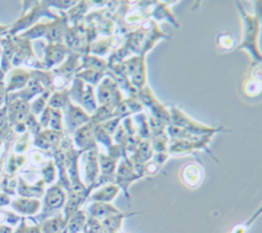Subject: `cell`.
Wrapping results in <instances>:
<instances>
[{"instance_id": "obj_25", "label": "cell", "mask_w": 262, "mask_h": 233, "mask_svg": "<svg viewBox=\"0 0 262 233\" xmlns=\"http://www.w3.org/2000/svg\"><path fill=\"white\" fill-rule=\"evenodd\" d=\"M16 186L17 192L21 197L39 198L44 195L45 183L42 179L38 180L34 185H30L21 177H18V184Z\"/></svg>"}, {"instance_id": "obj_27", "label": "cell", "mask_w": 262, "mask_h": 233, "mask_svg": "<svg viewBox=\"0 0 262 233\" xmlns=\"http://www.w3.org/2000/svg\"><path fill=\"white\" fill-rule=\"evenodd\" d=\"M152 155H154V151L150 145V141L149 139H146V140H141L139 142L135 150L130 154L129 158L131 159L134 166H138V165H143L148 160H150Z\"/></svg>"}, {"instance_id": "obj_9", "label": "cell", "mask_w": 262, "mask_h": 233, "mask_svg": "<svg viewBox=\"0 0 262 233\" xmlns=\"http://www.w3.org/2000/svg\"><path fill=\"white\" fill-rule=\"evenodd\" d=\"M141 177L137 174V172L134 169L133 162L127 157H123L118 161V166L116 169L115 173V179L114 182L120 187V189H123L126 197L129 199V193H128V188L129 186L136 180L140 179Z\"/></svg>"}, {"instance_id": "obj_4", "label": "cell", "mask_w": 262, "mask_h": 233, "mask_svg": "<svg viewBox=\"0 0 262 233\" xmlns=\"http://www.w3.org/2000/svg\"><path fill=\"white\" fill-rule=\"evenodd\" d=\"M58 14H55L50 10L47 1H37V3L8 29L7 34L10 36H16L17 33L26 31L36 25L41 17H48L51 20L55 19Z\"/></svg>"}, {"instance_id": "obj_33", "label": "cell", "mask_w": 262, "mask_h": 233, "mask_svg": "<svg viewBox=\"0 0 262 233\" xmlns=\"http://www.w3.org/2000/svg\"><path fill=\"white\" fill-rule=\"evenodd\" d=\"M132 120H133V124L136 130V134L137 136L141 139V140H146L149 139L151 137L150 134V130L148 127V116L144 111L135 113L133 115H131Z\"/></svg>"}, {"instance_id": "obj_20", "label": "cell", "mask_w": 262, "mask_h": 233, "mask_svg": "<svg viewBox=\"0 0 262 233\" xmlns=\"http://www.w3.org/2000/svg\"><path fill=\"white\" fill-rule=\"evenodd\" d=\"M261 63V62H260ZM260 63H253L252 71L244 82V93L249 97L258 96L261 92V66Z\"/></svg>"}, {"instance_id": "obj_39", "label": "cell", "mask_w": 262, "mask_h": 233, "mask_svg": "<svg viewBox=\"0 0 262 233\" xmlns=\"http://www.w3.org/2000/svg\"><path fill=\"white\" fill-rule=\"evenodd\" d=\"M116 105L114 104H102L98 105L95 112L91 115V121L98 125L101 124L112 118H114V111H115Z\"/></svg>"}, {"instance_id": "obj_24", "label": "cell", "mask_w": 262, "mask_h": 233, "mask_svg": "<svg viewBox=\"0 0 262 233\" xmlns=\"http://www.w3.org/2000/svg\"><path fill=\"white\" fill-rule=\"evenodd\" d=\"M143 106L136 98H123V100L116 106L114 118H126L135 113L143 111Z\"/></svg>"}, {"instance_id": "obj_56", "label": "cell", "mask_w": 262, "mask_h": 233, "mask_svg": "<svg viewBox=\"0 0 262 233\" xmlns=\"http://www.w3.org/2000/svg\"><path fill=\"white\" fill-rule=\"evenodd\" d=\"M14 233H41V230H40V226L39 225L28 226L26 224L25 219L21 218L20 226L18 227V229Z\"/></svg>"}, {"instance_id": "obj_32", "label": "cell", "mask_w": 262, "mask_h": 233, "mask_svg": "<svg viewBox=\"0 0 262 233\" xmlns=\"http://www.w3.org/2000/svg\"><path fill=\"white\" fill-rule=\"evenodd\" d=\"M118 159H115L107 155L106 153H98V162H99V176L110 178L114 181L115 173L118 166Z\"/></svg>"}, {"instance_id": "obj_44", "label": "cell", "mask_w": 262, "mask_h": 233, "mask_svg": "<svg viewBox=\"0 0 262 233\" xmlns=\"http://www.w3.org/2000/svg\"><path fill=\"white\" fill-rule=\"evenodd\" d=\"M169 136L167 135L166 131L162 132L160 134L154 135L149 138L150 145L152 148L154 153L157 152H166L168 151V143H169Z\"/></svg>"}, {"instance_id": "obj_45", "label": "cell", "mask_w": 262, "mask_h": 233, "mask_svg": "<svg viewBox=\"0 0 262 233\" xmlns=\"http://www.w3.org/2000/svg\"><path fill=\"white\" fill-rule=\"evenodd\" d=\"M41 175H42L41 179L44 181L45 184H52L55 181L57 176V171L52 158H50L46 162V165L43 168H41Z\"/></svg>"}, {"instance_id": "obj_35", "label": "cell", "mask_w": 262, "mask_h": 233, "mask_svg": "<svg viewBox=\"0 0 262 233\" xmlns=\"http://www.w3.org/2000/svg\"><path fill=\"white\" fill-rule=\"evenodd\" d=\"M238 43L235 36L228 32L220 33L215 40V46L218 52H229L237 47Z\"/></svg>"}, {"instance_id": "obj_34", "label": "cell", "mask_w": 262, "mask_h": 233, "mask_svg": "<svg viewBox=\"0 0 262 233\" xmlns=\"http://www.w3.org/2000/svg\"><path fill=\"white\" fill-rule=\"evenodd\" d=\"M112 52L110 37H97L89 46L87 54H92L98 57L105 58Z\"/></svg>"}, {"instance_id": "obj_51", "label": "cell", "mask_w": 262, "mask_h": 233, "mask_svg": "<svg viewBox=\"0 0 262 233\" xmlns=\"http://www.w3.org/2000/svg\"><path fill=\"white\" fill-rule=\"evenodd\" d=\"M147 116H148V127H149L151 136L166 131V128L168 126V124L166 122H164L160 119H157L155 116H151L149 114Z\"/></svg>"}, {"instance_id": "obj_47", "label": "cell", "mask_w": 262, "mask_h": 233, "mask_svg": "<svg viewBox=\"0 0 262 233\" xmlns=\"http://www.w3.org/2000/svg\"><path fill=\"white\" fill-rule=\"evenodd\" d=\"M113 16H107L103 18L100 24L97 26L98 37H111L115 33V21L112 18Z\"/></svg>"}, {"instance_id": "obj_60", "label": "cell", "mask_w": 262, "mask_h": 233, "mask_svg": "<svg viewBox=\"0 0 262 233\" xmlns=\"http://www.w3.org/2000/svg\"><path fill=\"white\" fill-rule=\"evenodd\" d=\"M11 131V128L8 126L2 130H0V149H1V146H2V143L3 141L5 140V138L8 136V134L10 133Z\"/></svg>"}, {"instance_id": "obj_52", "label": "cell", "mask_w": 262, "mask_h": 233, "mask_svg": "<svg viewBox=\"0 0 262 233\" xmlns=\"http://www.w3.org/2000/svg\"><path fill=\"white\" fill-rule=\"evenodd\" d=\"M260 213H261V207H259L257 209V212L254 215H252V217L248 221L233 226V228L230 230L229 233H247L249 228H250V226H251V224L257 219V217L260 215Z\"/></svg>"}, {"instance_id": "obj_15", "label": "cell", "mask_w": 262, "mask_h": 233, "mask_svg": "<svg viewBox=\"0 0 262 233\" xmlns=\"http://www.w3.org/2000/svg\"><path fill=\"white\" fill-rule=\"evenodd\" d=\"M205 171L201 162L191 161L185 164L180 171V179L189 188H196L203 182Z\"/></svg>"}, {"instance_id": "obj_50", "label": "cell", "mask_w": 262, "mask_h": 233, "mask_svg": "<svg viewBox=\"0 0 262 233\" xmlns=\"http://www.w3.org/2000/svg\"><path fill=\"white\" fill-rule=\"evenodd\" d=\"M30 142H31V134L29 132L21 134L14 143V147H13L14 153L16 154L24 153L29 148Z\"/></svg>"}, {"instance_id": "obj_59", "label": "cell", "mask_w": 262, "mask_h": 233, "mask_svg": "<svg viewBox=\"0 0 262 233\" xmlns=\"http://www.w3.org/2000/svg\"><path fill=\"white\" fill-rule=\"evenodd\" d=\"M6 97H7V92H6L5 85H0V107L5 105Z\"/></svg>"}, {"instance_id": "obj_37", "label": "cell", "mask_w": 262, "mask_h": 233, "mask_svg": "<svg viewBox=\"0 0 262 233\" xmlns=\"http://www.w3.org/2000/svg\"><path fill=\"white\" fill-rule=\"evenodd\" d=\"M86 220H87L86 212L79 209L73 216H71V218L68 220L67 227H66L67 232L68 233H79L80 231L83 230Z\"/></svg>"}, {"instance_id": "obj_19", "label": "cell", "mask_w": 262, "mask_h": 233, "mask_svg": "<svg viewBox=\"0 0 262 233\" xmlns=\"http://www.w3.org/2000/svg\"><path fill=\"white\" fill-rule=\"evenodd\" d=\"M81 56L78 53L72 52L69 50V53L66 59L55 68L51 69L53 73L58 74L66 79L72 81L75 78V75L80 71L81 67Z\"/></svg>"}, {"instance_id": "obj_41", "label": "cell", "mask_w": 262, "mask_h": 233, "mask_svg": "<svg viewBox=\"0 0 262 233\" xmlns=\"http://www.w3.org/2000/svg\"><path fill=\"white\" fill-rule=\"evenodd\" d=\"M50 94L51 91L45 90L42 94L37 96V98L30 103V113H32L35 116H39L42 113V111L46 108Z\"/></svg>"}, {"instance_id": "obj_21", "label": "cell", "mask_w": 262, "mask_h": 233, "mask_svg": "<svg viewBox=\"0 0 262 233\" xmlns=\"http://www.w3.org/2000/svg\"><path fill=\"white\" fill-rule=\"evenodd\" d=\"M30 77H31L30 71L24 69L21 67H15L13 71H11L8 78L7 85L5 86L7 94L13 93L23 89L28 83Z\"/></svg>"}, {"instance_id": "obj_8", "label": "cell", "mask_w": 262, "mask_h": 233, "mask_svg": "<svg viewBox=\"0 0 262 233\" xmlns=\"http://www.w3.org/2000/svg\"><path fill=\"white\" fill-rule=\"evenodd\" d=\"M63 44L72 52L80 55L87 54L88 44L84 19L73 26H69L63 36Z\"/></svg>"}, {"instance_id": "obj_38", "label": "cell", "mask_w": 262, "mask_h": 233, "mask_svg": "<svg viewBox=\"0 0 262 233\" xmlns=\"http://www.w3.org/2000/svg\"><path fill=\"white\" fill-rule=\"evenodd\" d=\"M47 28H48V22H37L36 25H34L33 27H31L30 29L26 30L25 32L20 33L17 36L23 39H26L28 41H31V42L33 40L40 39V38L45 39V36L47 33Z\"/></svg>"}, {"instance_id": "obj_14", "label": "cell", "mask_w": 262, "mask_h": 233, "mask_svg": "<svg viewBox=\"0 0 262 233\" xmlns=\"http://www.w3.org/2000/svg\"><path fill=\"white\" fill-rule=\"evenodd\" d=\"M69 53L68 47L63 43L47 44L44 48L43 63L46 69H53L66 59Z\"/></svg>"}, {"instance_id": "obj_40", "label": "cell", "mask_w": 262, "mask_h": 233, "mask_svg": "<svg viewBox=\"0 0 262 233\" xmlns=\"http://www.w3.org/2000/svg\"><path fill=\"white\" fill-rule=\"evenodd\" d=\"M105 74L106 73H102L94 69H81L75 75V78L81 79L85 83L95 87L101 81V79L105 76Z\"/></svg>"}, {"instance_id": "obj_23", "label": "cell", "mask_w": 262, "mask_h": 233, "mask_svg": "<svg viewBox=\"0 0 262 233\" xmlns=\"http://www.w3.org/2000/svg\"><path fill=\"white\" fill-rule=\"evenodd\" d=\"M10 205L12 208L20 215L33 216L38 213L41 207V201L38 198L19 197L11 201Z\"/></svg>"}, {"instance_id": "obj_1", "label": "cell", "mask_w": 262, "mask_h": 233, "mask_svg": "<svg viewBox=\"0 0 262 233\" xmlns=\"http://www.w3.org/2000/svg\"><path fill=\"white\" fill-rule=\"evenodd\" d=\"M234 3L241 14L243 21V35L241 43L237 45V48L248 51L249 54L251 55L253 63H260L262 59L258 44L259 33L261 29L260 11L251 14L245 9L242 2L235 1Z\"/></svg>"}, {"instance_id": "obj_54", "label": "cell", "mask_w": 262, "mask_h": 233, "mask_svg": "<svg viewBox=\"0 0 262 233\" xmlns=\"http://www.w3.org/2000/svg\"><path fill=\"white\" fill-rule=\"evenodd\" d=\"M25 124L27 127V132H29L31 135H35L38 132H40L42 129L40 127V124L38 122L37 116L33 115L32 113H30L27 119L25 120Z\"/></svg>"}, {"instance_id": "obj_16", "label": "cell", "mask_w": 262, "mask_h": 233, "mask_svg": "<svg viewBox=\"0 0 262 233\" xmlns=\"http://www.w3.org/2000/svg\"><path fill=\"white\" fill-rule=\"evenodd\" d=\"M44 91H45V88L43 87V85L35 77H33L31 75L28 83L26 84V86L23 89H20L16 92H13L10 95L7 94L6 103L13 100V99H21V100H25L27 102H30V100H32L36 96H39Z\"/></svg>"}, {"instance_id": "obj_17", "label": "cell", "mask_w": 262, "mask_h": 233, "mask_svg": "<svg viewBox=\"0 0 262 233\" xmlns=\"http://www.w3.org/2000/svg\"><path fill=\"white\" fill-rule=\"evenodd\" d=\"M8 125L12 127L17 123L25 122L27 116L30 114V102L21 99H13L6 104Z\"/></svg>"}, {"instance_id": "obj_3", "label": "cell", "mask_w": 262, "mask_h": 233, "mask_svg": "<svg viewBox=\"0 0 262 233\" xmlns=\"http://www.w3.org/2000/svg\"><path fill=\"white\" fill-rule=\"evenodd\" d=\"M68 92L70 100L83 108L89 115H92L97 109L95 87L85 83L81 79L74 78L68 88Z\"/></svg>"}, {"instance_id": "obj_53", "label": "cell", "mask_w": 262, "mask_h": 233, "mask_svg": "<svg viewBox=\"0 0 262 233\" xmlns=\"http://www.w3.org/2000/svg\"><path fill=\"white\" fill-rule=\"evenodd\" d=\"M122 118H112V119H110V120H107V121H105V122H103V123H101V124H98L110 136H112L113 137V135H114V133L116 132V130H117V128L119 127V125L121 124V122H122Z\"/></svg>"}, {"instance_id": "obj_7", "label": "cell", "mask_w": 262, "mask_h": 233, "mask_svg": "<svg viewBox=\"0 0 262 233\" xmlns=\"http://www.w3.org/2000/svg\"><path fill=\"white\" fill-rule=\"evenodd\" d=\"M61 111L63 116V132L70 136H73L78 128L88 123L91 119V115L70 99L62 107Z\"/></svg>"}, {"instance_id": "obj_2", "label": "cell", "mask_w": 262, "mask_h": 233, "mask_svg": "<svg viewBox=\"0 0 262 233\" xmlns=\"http://www.w3.org/2000/svg\"><path fill=\"white\" fill-rule=\"evenodd\" d=\"M170 111V124L178 126L185 130L190 135L194 136H205V135H214L216 133H227L231 132L230 129H226L222 126H208L202 124L189 115H187L181 108L176 105H172L169 108Z\"/></svg>"}, {"instance_id": "obj_29", "label": "cell", "mask_w": 262, "mask_h": 233, "mask_svg": "<svg viewBox=\"0 0 262 233\" xmlns=\"http://www.w3.org/2000/svg\"><path fill=\"white\" fill-rule=\"evenodd\" d=\"M90 1H78L72 8L66 11L70 26H73L84 19L85 15L90 11Z\"/></svg>"}, {"instance_id": "obj_42", "label": "cell", "mask_w": 262, "mask_h": 233, "mask_svg": "<svg viewBox=\"0 0 262 233\" xmlns=\"http://www.w3.org/2000/svg\"><path fill=\"white\" fill-rule=\"evenodd\" d=\"M149 115L155 116L157 119H160L167 124H170V111L169 108L166 107L159 99H157L155 102H152L148 107Z\"/></svg>"}, {"instance_id": "obj_36", "label": "cell", "mask_w": 262, "mask_h": 233, "mask_svg": "<svg viewBox=\"0 0 262 233\" xmlns=\"http://www.w3.org/2000/svg\"><path fill=\"white\" fill-rule=\"evenodd\" d=\"M129 81L137 89H140L147 84L146 83V63H145L144 55H141L137 67L135 68L133 74L129 77Z\"/></svg>"}, {"instance_id": "obj_5", "label": "cell", "mask_w": 262, "mask_h": 233, "mask_svg": "<svg viewBox=\"0 0 262 233\" xmlns=\"http://www.w3.org/2000/svg\"><path fill=\"white\" fill-rule=\"evenodd\" d=\"M95 98L97 105L114 104L116 106L124 98L117 82L108 73V71H106L105 76L95 86Z\"/></svg>"}, {"instance_id": "obj_11", "label": "cell", "mask_w": 262, "mask_h": 233, "mask_svg": "<svg viewBox=\"0 0 262 233\" xmlns=\"http://www.w3.org/2000/svg\"><path fill=\"white\" fill-rule=\"evenodd\" d=\"M98 147H92L85 150L81 157L84 161L85 171V185L91 186L99 176V162H98Z\"/></svg>"}, {"instance_id": "obj_30", "label": "cell", "mask_w": 262, "mask_h": 233, "mask_svg": "<svg viewBox=\"0 0 262 233\" xmlns=\"http://www.w3.org/2000/svg\"><path fill=\"white\" fill-rule=\"evenodd\" d=\"M67 227V221L63 214H58L56 216L45 219L40 225L41 233H61Z\"/></svg>"}, {"instance_id": "obj_43", "label": "cell", "mask_w": 262, "mask_h": 233, "mask_svg": "<svg viewBox=\"0 0 262 233\" xmlns=\"http://www.w3.org/2000/svg\"><path fill=\"white\" fill-rule=\"evenodd\" d=\"M69 99L70 98H69L68 89L60 90V91H53L49 96V99L47 101V106L51 108L62 109V107L66 105Z\"/></svg>"}, {"instance_id": "obj_55", "label": "cell", "mask_w": 262, "mask_h": 233, "mask_svg": "<svg viewBox=\"0 0 262 233\" xmlns=\"http://www.w3.org/2000/svg\"><path fill=\"white\" fill-rule=\"evenodd\" d=\"M78 1H47L48 6L51 8H57L59 11H68L70 8H72Z\"/></svg>"}, {"instance_id": "obj_58", "label": "cell", "mask_w": 262, "mask_h": 233, "mask_svg": "<svg viewBox=\"0 0 262 233\" xmlns=\"http://www.w3.org/2000/svg\"><path fill=\"white\" fill-rule=\"evenodd\" d=\"M8 118H7V109L6 105L0 107V130L8 127Z\"/></svg>"}, {"instance_id": "obj_48", "label": "cell", "mask_w": 262, "mask_h": 233, "mask_svg": "<svg viewBox=\"0 0 262 233\" xmlns=\"http://www.w3.org/2000/svg\"><path fill=\"white\" fill-rule=\"evenodd\" d=\"M94 139L97 145H103L106 148V150L114 144L113 137L110 136L99 125H96L94 128Z\"/></svg>"}, {"instance_id": "obj_10", "label": "cell", "mask_w": 262, "mask_h": 233, "mask_svg": "<svg viewBox=\"0 0 262 233\" xmlns=\"http://www.w3.org/2000/svg\"><path fill=\"white\" fill-rule=\"evenodd\" d=\"M96 124H94L91 120L78 128L73 134V143L76 149L85 151L89 148L97 146L94 139V128Z\"/></svg>"}, {"instance_id": "obj_6", "label": "cell", "mask_w": 262, "mask_h": 233, "mask_svg": "<svg viewBox=\"0 0 262 233\" xmlns=\"http://www.w3.org/2000/svg\"><path fill=\"white\" fill-rule=\"evenodd\" d=\"M67 201V191L57 183L51 185L44 193L43 213L38 217L39 220H45L48 217L58 215Z\"/></svg>"}, {"instance_id": "obj_57", "label": "cell", "mask_w": 262, "mask_h": 233, "mask_svg": "<svg viewBox=\"0 0 262 233\" xmlns=\"http://www.w3.org/2000/svg\"><path fill=\"white\" fill-rule=\"evenodd\" d=\"M170 156H171V155L169 154L168 151H166V152H157V153H154L151 159H152L156 164H158L160 167H162V166L165 164V161H166Z\"/></svg>"}, {"instance_id": "obj_49", "label": "cell", "mask_w": 262, "mask_h": 233, "mask_svg": "<svg viewBox=\"0 0 262 233\" xmlns=\"http://www.w3.org/2000/svg\"><path fill=\"white\" fill-rule=\"evenodd\" d=\"M27 160V156L24 154H11L7 162V172L9 175H13L19 168H21Z\"/></svg>"}, {"instance_id": "obj_13", "label": "cell", "mask_w": 262, "mask_h": 233, "mask_svg": "<svg viewBox=\"0 0 262 233\" xmlns=\"http://www.w3.org/2000/svg\"><path fill=\"white\" fill-rule=\"evenodd\" d=\"M59 13L60 14H58L55 19L48 21L47 33L45 36L47 44L63 43V36L70 25L66 12L59 11Z\"/></svg>"}, {"instance_id": "obj_22", "label": "cell", "mask_w": 262, "mask_h": 233, "mask_svg": "<svg viewBox=\"0 0 262 233\" xmlns=\"http://www.w3.org/2000/svg\"><path fill=\"white\" fill-rule=\"evenodd\" d=\"M86 212L88 213L89 217L97 219V220H103L113 215L122 213L116 206H114L112 203L98 202V201H91V203L88 204Z\"/></svg>"}, {"instance_id": "obj_26", "label": "cell", "mask_w": 262, "mask_h": 233, "mask_svg": "<svg viewBox=\"0 0 262 233\" xmlns=\"http://www.w3.org/2000/svg\"><path fill=\"white\" fill-rule=\"evenodd\" d=\"M120 190H121L120 187L115 182L107 183L102 185L101 188L97 189L93 193H90L91 195H89V199L91 201L111 203L115 199V197L118 195Z\"/></svg>"}, {"instance_id": "obj_12", "label": "cell", "mask_w": 262, "mask_h": 233, "mask_svg": "<svg viewBox=\"0 0 262 233\" xmlns=\"http://www.w3.org/2000/svg\"><path fill=\"white\" fill-rule=\"evenodd\" d=\"M64 132H58L51 129H44L34 135L33 144L41 150L52 152L58 148L59 142Z\"/></svg>"}, {"instance_id": "obj_28", "label": "cell", "mask_w": 262, "mask_h": 233, "mask_svg": "<svg viewBox=\"0 0 262 233\" xmlns=\"http://www.w3.org/2000/svg\"><path fill=\"white\" fill-rule=\"evenodd\" d=\"M170 40V36L167 35L166 33H164L160 27H159V24L156 22L147 32V35H146V38H145V41H144V44L142 46V49H141V54L140 55H144L146 56L147 52H149L154 46L160 41V40Z\"/></svg>"}, {"instance_id": "obj_46", "label": "cell", "mask_w": 262, "mask_h": 233, "mask_svg": "<svg viewBox=\"0 0 262 233\" xmlns=\"http://www.w3.org/2000/svg\"><path fill=\"white\" fill-rule=\"evenodd\" d=\"M48 129L58 131V132H63V116H62L61 109L51 108Z\"/></svg>"}, {"instance_id": "obj_31", "label": "cell", "mask_w": 262, "mask_h": 233, "mask_svg": "<svg viewBox=\"0 0 262 233\" xmlns=\"http://www.w3.org/2000/svg\"><path fill=\"white\" fill-rule=\"evenodd\" d=\"M108 63L106 58L98 57L92 54H84L81 56V69H94L102 73H106Z\"/></svg>"}, {"instance_id": "obj_61", "label": "cell", "mask_w": 262, "mask_h": 233, "mask_svg": "<svg viewBox=\"0 0 262 233\" xmlns=\"http://www.w3.org/2000/svg\"><path fill=\"white\" fill-rule=\"evenodd\" d=\"M10 202V198L7 194L5 193H0V206L8 204Z\"/></svg>"}, {"instance_id": "obj_18", "label": "cell", "mask_w": 262, "mask_h": 233, "mask_svg": "<svg viewBox=\"0 0 262 233\" xmlns=\"http://www.w3.org/2000/svg\"><path fill=\"white\" fill-rule=\"evenodd\" d=\"M176 1H157L150 10V18H152L156 22L167 21L176 29L179 28V22L177 21L174 13L171 10V3H175Z\"/></svg>"}]
</instances>
